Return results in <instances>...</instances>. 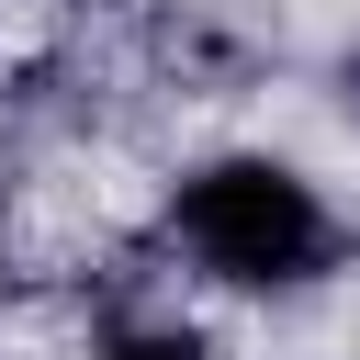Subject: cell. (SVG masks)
I'll return each instance as SVG.
<instances>
[{
  "mask_svg": "<svg viewBox=\"0 0 360 360\" xmlns=\"http://www.w3.org/2000/svg\"><path fill=\"white\" fill-rule=\"evenodd\" d=\"M169 236L225 292H304L338 270V214L292 158H202L169 191Z\"/></svg>",
  "mask_w": 360,
  "mask_h": 360,
  "instance_id": "1",
  "label": "cell"
},
{
  "mask_svg": "<svg viewBox=\"0 0 360 360\" xmlns=\"http://www.w3.org/2000/svg\"><path fill=\"white\" fill-rule=\"evenodd\" d=\"M101 360H214V349H202L191 326H124V338H112Z\"/></svg>",
  "mask_w": 360,
  "mask_h": 360,
  "instance_id": "2",
  "label": "cell"
}]
</instances>
